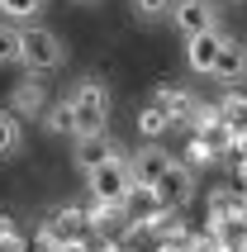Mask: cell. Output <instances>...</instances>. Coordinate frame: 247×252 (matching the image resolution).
<instances>
[{
  "mask_svg": "<svg viewBox=\"0 0 247 252\" xmlns=\"http://www.w3.org/2000/svg\"><path fill=\"white\" fill-rule=\"evenodd\" d=\"M119 148H114V138L100 128V133H81L76 138V148H71V167H81V171H91V167H100L105 157H114Z\"/></svg>",
  "mask_w": 247,
  "mask_h": 252,
  "instance_id": "30bf717a",
  "label": "cell"
},
{
  "mask_svg": "<svg viewBox=\"0 0 247 252\" xmlns=\"http://www.w3.org/2000/svg\"><path fill=\"white\" fill-rule=\"evenodd\" d=\"M128 167H133V181L138 186H152L166 167H171V153H166L162 143H143V148L128 157Z\"/></svg>",
  "mask_w": 247,
  "mask_h": 252,
  "instance_id": "8fae6325",
  "label": "cell"
},
{
  "mask_svg": "<svg viewBox=\"0 0 247 252\" xmlns=\"http://www.w3.org/2000/svg\"><path fill=\"white\" fill-rule=\"evenodd\" d=\"M14 62H19V24L0 19V67H14Z\"/></svg>",
  "mask_w": 247,
  "mask_h": 252,
  "instance_id": "d6986e66",
  "label": "cell"
},
{
  "mask_svg": "<svg viewBox=\"0 0 247 252\" xmlns=\"http://www.w3.org/2000/svg\"><path fill=\"white\" fill-rule=\"evenodd\" d=\"M214 5H219V0H214ZM223 5H238V0H223Z\"/></svg>",
  "mask_w": 247,
  "mask_h": 252,
  "instance_id": "44dd1931",
  "label": "cell"
},
{
  "mask_svg": "<svg viewBox=\"0 0 247 252\" xmlns=\"http://www.w3.org/2000/svg\"><path fill=\"white\" fill-rule=\"evenodd\" d=\"M24 148V119H14L10 110H0V157H14Z\"/></svg>",
  "mask_w": 247,
  "mask_h": 252,
  "instance_id": "2e32d148",
  "label": "cell"
},
{
  "mask_svg": "<svg viewBox=\"0 0 247 252\" xmlns=\"http://www.w3.org/2000/svg\"><path fill=\"white\" fill-rule=\"evenodd\" d=\"M223 29H209V33H190L185 38V67L195 71V76H209V67H214V57H219L223 48Z\"/></svg>",
  "mask_w": 247,
  "mask_h": 252,
  "instance_id": "ba28073f",
  "label": "cell"
},
{
  "mask_svg": "<svg viewBox=\"0 0 247 252\" xmlns=\"http://www.w3.org/2000/svg\"><path fill=\"white\" fill-rule=\"evenodd\" d=\"M166 128H171V119H166V114L157 110L152 100H148V105H138V133H143L148 143H157V138L166 133Z\"/></svg>",
  "mask_w": 247,
  "mask_h": 252,
  "instance_id": "e0dca14e",
  "label": "cell"
},
{
  "mask_svg": "<svg viewBox=\"0 0 247 252\" xmlns=\"http://www.w3.org/2000/svg\"><path fill=\"white\" fill-rule=\"evenodd\" d=\"M152 105H157V110L171 119V128H176V124L185 128V119L195 114V105H200V100H195L190 86H181V81H162V86H157V95H152Z\"/></svg>",
  "mask_w": 247,
  "mask_h": 252,
  "instance_id": "8992f818",
  "label": "cell"
},
{
  "mask_svg": "<svg viewBox=\"0 0 247 252\" xmlns=\"http://www.w3.org/2000/svg\"><path fill=\"white\" fill-rule=\"evenodd\" d=\"M171 24H176L181 38H190V33H209V29H223L219 24V5L214 0H171V14H166Z\"/></svg>",
  "mask_w": 247,
  "mask_h": 252,
  "instance_id": "5b68a950",
  "label": "cell"
},
{
  "mask_svg": "<svg viewBox=\"0 0 247 252\" xmlns=\"http://www.w3.org/2000/svg\"><path fill=\"white\" fill-rule=\"evenodd\" d=\"M214 157H219V153H214V148H209L205 138H190V148H185V157H181V162H185L190 171H200L205 162H214Z\"/></svg>",
  "mask_w": 247,
  "mask_h": 252,
  "instance_id": "ffe728a7",
  "label": "cell"
},
{
  "mask_svg": "<svg viewBox=\"0 0 247 252\" xmlns=\"http://www.w3.org/2000/svg\"><path fill=\"white\" fill-rule=\"evenodd\" d=\"M128 190H133V167H128V157H124V153L105 157L100 167L86 171V195L95 200V205H124Z\"/></svg>",
  "mask_w": 247,
  "mask_h": 252,
  "instance_id": "3957f363",
  "label": "cell"
},
{
  "mask_svg": "<svg viewBox=\"0 0 247 252\" xmlns=\"http://www.w3.org/2000/svg\"><path fill=\"white\" fill-rule=\"evenodd\" d=\"M38 119H43L48 133H71V138H76V114H71L67 100H48V110H43Z\"/></svg>",
  "mask_w": 247,
  "mask_h": 252,
  "instance_id": "5bb4252c",
  "label": "cell"
},
{
  "mask_svg": "<svg viewBox=\"0 0 247 252\" xmlns=\"http://www.w3.org/2000/svg\"><path fill=\"white\" fill-rule=\"evenodd\" d=\"M219 124H228V128H247V91H238V86H228L219 95Z\"/></svg>",
  "mask_w": 247,
  "mask_h": 252,
  "instance_id": "4fadbf2b",
  "label": "cell"
},
{
  "mask_svg": "<svg viewBox=\"0 0 247 252\" xmlns=\"http://www.w3.org/2000/svg\"><path fill=\"white\" fill-rule=\"evenodd\" d=\"M67 105H71V114H76V138H81V133H100V128H110L114 95H110V86L100 81V76H81V81L71 86Z\"/></svg>",
  "mask_w": 247,
  "mask_h": 252,
  "instance_id": "7a4b0ae2",
  "label": "cell"
},
{
  "mask_svg": "<svg viewBox=\"0 0 247 252\" xmlns=\"http://www.w3.org/2000/svg\"><path fill=\"white\" fill-rule=\"evenodd\" d=\"M152 200H157V210H176L185 214V205L195 200V171L181 162V157H171V167L152 181Z\"/></svg>",
  "mask_w": 247,
  "mask_h": 252,
  "instance_id": "277c9868",
  "label": "cell"
},
{
  "mask_svg": "<svg viewBox=\"0 0 247 252\" xmlns=\"http://www.w3.org/2000/svg\"><path fill=\"white\" fill-rule=\"evenodd\" d=\"M209 76L219 86H243L247 81V43L238 38H223L219 57H214V67H209Z\"/></svg>",
  "mask_w": 247,
  "mask_h": 252,
  "instance_id": "52a82bcc",
  "label": "cell"
},
{
  "mask_svg": "<svg viewBox=\"0 0 247 252\" xmlns=\"http://www.w3.org/2000/svg\"><path fill=\"white\" fill-rule=\"evenodd\" d=\"M43 110H48V86H43V76H24L10 91V114L14 119H38Z\"/></svg>",
  "mask_w": 247,
  "mask_h": 252,
  "instance_id": "9c48e42d",
  "label": "cell"
},
{
  "mask_svg": "<svg viewBox=\"0 0 247 252\" xmlns=\"http://www.w3.org/2000/svg\"><path fill=\"white\" fill-rule=\"evenodd\" d=\"M48 233H53V243H67V238H81L86 233V205H62V210L48 219Z\"/></svg>",
  "mask_w": 247,
  "mask_h": 252,
  "instance_id": "7c38bea8",
  "label": "cell"
},
{
  "mask_svg": "<svg viewBox=\"0 0 247 252\" xmlns=\"http://www.w3.org/2000/svg\"><path fill=\"white\" fill-rule=\"evenodd\" d=\"M171 14V0H133V19L138 24H162Z\"/></svg>",
  "mask_w": 247,
  "mask_h": 252,
  "instance_id": "ac0fdd59",
  "label": "cell"
},
{
  "mask_svg": "<svg viewBox=\"0 0 247 252\" xmlns=\"http://www.w3.org/2000/svg\"><path fill=\"white\" fill-rule=\"evenodd\" d=\"M43 10H48V0H0L5 24H38Z\"/></svg>",
  "mask_w": 247,
  "mask_h": 252,
  "instance_id": "9a60e30c",
  "label": "cell"
},
{
  "mask_svg": "<svg viewBox=\"0 0 247 252\" xmlns=\"http://www.w3.org/2000/svg\"><path fill=\"white\" fill-rule=\"evenodd\" d=\"M19 67L29 76H53L67 67V43L48 24H19Z\"/></svg>",
  "mask_w": 247,
  "mask_h": 252,
  "instance_id": "6da1fadb",
  "label": "cell"
},
{
  "mask_svg": "<svg viewBox=\"0 0 247 252\" xmlns=\"http://www.w3.org/2000/svg\"><path fill=\"white\" fill-rule=\"evenodd\" d=\"M81 5H95V0H81Z\"/></svg>",
  "mask_w": 247,
  "mask_h": 252,
  "instance_id": "7402d4cb",
  "label": "cell"
}]
</instances>
